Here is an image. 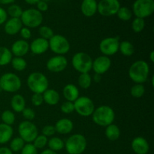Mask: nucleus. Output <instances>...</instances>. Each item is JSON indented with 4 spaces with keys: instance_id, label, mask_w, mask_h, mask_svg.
<instances>
[{
    "instance_id": "obj_12",
    "label": "nucleus",
    "mask_w": 154,
    "mask_h": 154,
    "mask_svg": "<svg viewBox=\"0 0 154 154\" xmlns=\"http://www.w3.org/2000/svg\"><path fill=\"white\" fill-rule=\"evenodd\" d=\"M120 39L118 37H107L99 43V51L106 57L114 56L119 51Z\"/></svg>"
},
{
    "instance_id": "obj_3",
    "label": "nucleus",
    "mask_w": 154,
    "mask_h": 154,
    "mask_svg": "<svg viewBox=\"0 0 154 154\" xmlns=\"http://www.w3.org/2000/svg\"><path fill=\"white\" fill-rule=\"evenodd\" d=\"M27 87L33 93L42 94L49 87V81L46 75L39 72L30 74L26 80Z\"/></svg>"
},
{
    "instance_id": "obj_22",
    "label": "nucleus",
    "mask_w": 154,
    "mask_h": 154,
    "mask_svg": "<svg viewBox=\"0 0 154 154\" xmlns=\"http://www.w3.org/2000/svg\"><path fill=\"white\" fill-rule=\"evenodd\" d=\"M63 95L66 101L74 102L80 96V91L76 85L68 84L63 87Z\"/></svg>"
},
{
    "instance_id": "obj_54",
    "label": "nucleus",
    "mask_w": 154,
    "mask_h": 154,
    "mask_svg": "<svg viewBox=\"0 0 154 154\" xmlns=\"http://www.w3.org/2000/svg\"><path fill=\"white\" fill-rule=\"evenodd\" d=\"M151 85L152 87H154V75H152L151 77Z\"/></svg>"
},
{
    "instance_id": "obj_6",
    "label": "nucleus",
    "mask_w": 154,
    "mask_h": 154,
    "mask_svg": "<svg viewBox=\"0 0 154 154\" xmlns=\"http://www.w3.org/2000/svg\"><path fill=\"white\" fill-rule=\"evenodd\" d=\"M93 59L85 52H78L72 58V67L80 74L89 73L92 70Z\"/></svg>"
},
{
    "instance_id": "obj_18",
    "label": "nucleus",
    "mask_w": 154,
    "mask_h": 154,
    "mask_svg": "<svg viewBox=\"0 0 154 154\" xmlns=\"http://www.w3.org/2000/svg\"><path fill=\"white\" fill-rule=\"evenodd\" d=\"M131 147L135 154H147L150 150L148 141L142 136L134 138L131 143Z\"/></svg>"
},
{
    "instance_id": "obj_24",
    "label": "nucleus",
    "mask_w": 154,
    "mask_h": 154,
    "mask_svg": "<svg viewBox=\"0 0 154 154\" xmlns=\"http://www.w3.org/2000/svg\"><path fill=\"white\" fill-rule=\"evenodd\" d=\"M13 135L14 129L12 126L0 123V144H5L10 142Z\"/></svg>"
},
{
    "instance_id": "obj_56",
    "label": "nucleus",
    "mask_w": 154,
    "mask_h": 154,
    "mask_svg": "<svg viewBox=\"0 0 154 154\" xmlns=\"http://www.w3.org/2000/svg\"><path fill=\"white\" fill-rule=\"evenodd\" d=\"M0 105H1V103H0Z\"/></svg>"
},
{
    "instance_id": "obj_34",
    "label": "nucleus",
    "mask_w": 154,
    "mask_h": 154,
    "mask_svg": "<svg viewBox=\"0 0 154 154\" xmlns=\"http://www.w3.org/2000/svg\"><path fill=\"white\" fill-rule=\"evenodd\" d=\"M131 96L135 99H140L145 93V87L143 84H135L130 89Z\"/></svg>"
},
{
    "instance_id": "obj_37",
    "label": "nucleus",
    "mask_w": 154,
    "mask_h": 154,
    "mask_svg": "<svg viewBox=\"0 0 154 154\" xmlns=\"http://www.w3.org/2000/svg\"><path fill=\"white\" fill-rule=\"evenodd\" d=\"M145 27V21L144 19L139 17H135L132 22V29L134 32L140 33L144 30Z\"/></svg>"
},
{
    "instance_id": "obj_45",
    "label": "nucleus",
    "mask_w": 154,
    "mask_h": 154,
    "mask_svg": "<svg viewBox=\"0 0 154 154\" xmlns=\"http://www.w3.org/2000/svg\"><path fill=\"white\" fill-rule=\"evenodd\" d=\"M20 34L21 38L23 40H29V39L31 38L32 37V32L30 30V29L27 28V27H22V29L20 31Z\"/></svg>"
},
{
    "instance_id": "obj_40",
    "label": "nucleus",
    "mask_w": 154,
    "mask_h": 154,
    "mask_svg": "<svg viewBox=\"0 0 154 154\" xmlns=\"http://www.w3.org/2000/svg\"><path fill=\"white\" fill-rule=\"evenodd\" d=\"M60 110L62 113L66 114H70L75 111V106H74V102L66 101L63 102L60 106Z\"/></svg>"
},
{
    "instance_id": "obj_19",
    "label": "nucleus",
    "mask_w": 154,
    "mask_h": 154,
    "mask_svg": "<svg viewBox=\"0 0 154 154\" xmlns=\"http://www.w3.org/2000/svg\"><path fill=\"white\" fill-rule=\"evenodd\" d=\"M56 132L60 135H68L72 132L74 129V123L69 118H61L56 122L55 125Z\"/></svg>"
},
{
    "instance_id": "obj_36",
    "label": "nucleus",
    "mask_w": 154,
    "mask_h": 154,
    "mask_svg": "<svg viewBox=\"0 0 154 154\" xmlns=\"http://www.w3.org/2000/svg\"><path fill=\"white\" fill-rule=\"evenodd\" d=\"M132 10L129 8L128 7H120L117 13V16L120 20L123 21H129L132 17Z\"/></svg>"
},
{
    "instance_id": "obj_39",
    "label": "nucleus",
    "mask_w": 154,
    "mask_h": 154,
    "mask_svg": "<svg viewBox=\"0 0 154 154\" xmlns=\"http://www.w3.org/2000/svg\"><path fill=\"white\" fill-rule=\"evenodd\" d=\"M48 138L43 135H38L33 141L32 144L37 150L44 149L48 145Z\"/></svg>"
},
{
    "instance_id": "obj_13",
    "label": "nucleus",
    "mask_w": 154,
    "mask_h": 154,
    "mask_svg": "<svg viewBox=\"0 0 154 154\" xmlns=\"http://www.w3.org/2000/svg\"><path fill=\"white\" fill-rule=\"evenodd\" d=\"M120 7L119 0H100L98 2L97 12L103 17L114 16L117 14Z\"/></svg>"
},
{
    "instance_id": "obj_31",
    "label": "nucleus",
    "mask_w": 154,
    "mask_h": 154,
    "mask_svg": "<svg viewBox=\"0 0 154 154\" xmlns=\"http://www.w3.org/2000/svg\"><path fill=\"white\" fill-rule=\"evenodd\" d=\"M93 80H92V76L89 73H83L80 74L79 77L78 78V84L80 87L84 90L90 88L91 86Z\"/></svg>"
},
{
    "instance_id": "obj_10",
    "label": "nucleus",
    "mask_w": 154,
    "mask_h": 154,
    "mask_svg": "<svg viewBox=\"0 0 154 154\" xmlns=\"http://www.w3.org/2000/svg\"><path fill=\"white\" fill-rule=\"evenodd\" d=\"M132 11L135 17L141 19L151 16L154 12V0H135Z\"/></svg>"
},
{
    "instance_id": "obj_44",
    "label": "nucleus",
    "mask_w": 154,
    "mask_h": 154,
    "mask_svg": "<svg viewBox=\"0 0 154 154\" xmlns=\"http://www.w3.org/2000/svg\"><path fill=\"white\" fill-rule=\"evenodd\" d=\"M56 133L55 127L52 125H47L43 127L42 130V135H45L47 138L48 137H53Z\"/></svg>"
},
{
    "instance_id": "obj_52",
    "label": "nucleus",
    "mask_w": 154,
    "mask_h": 154,
    "mask_svg": "<svg viewBox=\"0 0 154 154\" xmlns=\"http://www.w3.org/2000/svg\"><path fill=\"white\" fill-rule=\"evenodd\" d=\"M26 3L29 5H36L38 2L40 0H24Z\"/></svg>"
},
{
    "instance_id": "obj_17",
    "label": "nucleus",
    "mask_w": 154,
    "mask_h": 154,
    "mask_svg": "<svg viewBox=\"0 0 154 154\" xmlns=\"http://www.w3.org/2000/svg\"><path fill=\"white\" fill-rule=\"evenodd\" d=\"M10 51L14 57H23L29 51V44L27 41L19 39L12 44Z\"/></svg>"
},
{
    "instance_id": "obj_28",
    "label": "nucleus",
    "mask_w": 154,
    "mask_h": 154,
    "mask_svg": "<svg viewBox=\"0 0 154 154\" xmlns=\"http://www.w3.org/2000/svg\"><path fill=\"white\" fill-rule=\"evenodd\" d=\"M119 51L125 57H131L135 53V47L129 41H123L120 42Z\"/></svg>"
},
{
    "instance_id": "obj_4",
    "label": "nucleus",
    "mask_w": 154,
    "mask_h": 154,
    "mask_svg": "<svg viewBox=\"0 0 154 154\" xmlns=\"http://www.w3.org/2000/svg\"><path fill=\"white\" fill-rule=\"evenodd\" d=\"M87 147V140L82 134L70 135L65 141V147L69 154H82Z\"/></svg>"
},
{
    "instance_id": "obj_53",
    "label": "nucleus",
    "mask_w": 154,
    "mask_h": 154,
    "mask_svg": "<svg viewBox=\"0 0 154 154\" xmlns=\"http://www.w3.org/2000/svg\"><path fill=\"white\" fill-rule=\"evenodd\" d=\"M149 59H150V62H151L152 63H154V51H151L150 54H149Z\"/></svg>"
},
{
    "instance_id": "obj_49",
    "label": "nucleus",
    "mask_w": 154,
    "mask_h": 154,
    "mask_svg": "<svg viewBox=\"0 0 154 154\" xmlns=\"http://www.w3.org/2000/svg\"><path fill=\"white\" fill-rule=\"evenodd\" d=\"M92 80L94 81L95 83L98 84V83L102 81V78H101V75H98V74H95L93 78H92Z\"/></svg>"
},
{
    "instance_id": "obj_2",
    "label": "nucleus",
    "mask_w": 154,
    "mask_h": 154,
    "mask_svg": "<svg viewBox=\"0 0 154 154\" xmlns=\"http://www.w3.org/2000/svg\"><path fill=\"white\" fill-rule=\"evenodd\" d=\"M92 120L95 124L102 127H106L114 123L115 112L111 106L101 105L95 108L92 114Z\"/></svg>"
},
{
    "instance_id": "obj_47",
    "label": "nucleus",
    "mask_w": 154,
    "mask_h": 154,
    "mask_svg": "<svg viewBox=\"0 0 154 154\" xmlns=\"http://www.w3.org/2000/svg\"><path fill=\"white\" fill-rule=\"evenodd\" d=\"M8 16V15L7 11L3 8L0 7V26L5 24V23L7 21Z\"/></svg>"
},
{
    "instance_id": "obj_35",
    "label": "nucleus",
    "mask_w": 154,
    "mask_h": 154,
    "mask_svg": "<svg viewBox=\"0 0 154 154\" xmlns=\"http://www.w3.org/2000/svg\"><path fill=\"white\" fill-rule=\"evenodd\" d=\"M7 11L8 15L11 17V18H20L23 10L20 5L17 4H11L8 8Z\"/></svg>"
},
{
    "instance_id": "obj_21",
    "label": "nucleus",
    "mask_w": 154,
    "mask_h": 154,
    "mask_svg": "<svg viewBox=\"0 0 154 154\" xmlns=\"http://www.w3.org/2000/svg\"><path fill=\"white\" fill-rule=\"evenodd\" d=\"M98 2L96 0H83L81 11L87 17H91L97 13Z\"/></svg>"
},
{
    "instance_id": "obj_27",
    "label": "nucleus",
    "mask_w": 154,
    "mask_h": 154,
    "mask_svg": "<svg viewBox=\"0 0 154 154\" xmlns=\"http://www.w3.org/2000/svg\"><path fill=\"white\" fill-rule=\"evenodd\" d=\"M48 149L54 152H58L63 150L65 147V142L61 138L57 136L51 137L48 141Z\"/></svg>"
},
{
    "instance_id": "obj_25",
    "label": "nucleus",
    "mask_w": 154,
    "mask_h": 154,
    "mask_svg": "<svg viewBox=\"0 0 154 154\" xmlns=\"http://www.w3.org/2000/svg\"><path fill=\"white\" fill-rule=\"evenodd\" d=\"M11 107L14 112L21 113L26 108V99L21 94H15L11 99Z\"/></svg>"
},
{
    "instance_id": "obj_48",
    "label": "nucleus",
    "mask_w": 154,
    "mask_h": 154,
    "mask_svg": "<svg viewBox=\"0 0 154 154\" xmlns=\"http://www.w3.org/2000/svg\"><path fill=\"white\" fill-rule=\"evenodd\" d=\"M0 154H13V152L10 150L9 147H0Z\"/></svg>"
},
{
    "instance_id": "obj_14",
    "label": "nucleus",
    "mask_w": 154,
    "mask_h": 154,
    "mask_svg": "<svg viewBox=\"0 0 154 154\" xmlns=\"http://www.w3.org/2000/svg\"><path fill=\"white\" fill-rule=\"evenodd\" d=\"M69 62L65 56L56 55L51 57L46 63V67L52 73H60L67 68Z\"/></svg>"
},
{
    "instance_id": "obj_15",
    "label": "nucleus",
    "mask_w": 154,
    "mask_h": 154,
    "mask_svg": "<svg viewBox=\"0 0 154 154\" xmlns=\"http://www.w3.org/2000/svg\"><path fill=\"white\" fill-rule=\"evenodd\" d=\"M112 62L108 57L106 56H99L93 60V66L92 70H93L95 74L98 75H104L111 69Z\"/></svg>"
},
{
    "instance_id": "obj_42",
    "label": "nucleus",
    "mask_w": 154,
    "mask_h": 154,
    "mask_svg": "<svg viewBox=\"0 0 154 154\" xmlns=\"http://www.w3.org/2000/svg\"><path fill=\"white\" fill-rule=\"evenodd\" d=\"M20 154H38V150L35 147L32 143H27L21 150Z\"/></svg>"
},
{
    "instance_id": "obj_43",
    "label": "nucleus",
    "mask_w": 154,
    "mask_h": 154,
    "mask_svg": "<svg viewBox=\"0 0 154 154\" xmlns=\"http://www.w3.org/2000/svg\"><path fill=\"white\" fill-rule=\"evenodd\" d=\"M31 102L32 105L35 107H39L44 103V99L42 94L39 93H33L31 97Z\"/></svg>"
},
{
    "instance_id": "obj_29",
    "label": "nucleus",
    "mask_w": 154,
    "mask_h": 154,
    "mask_svg": "<svg viewBox=\"0 0 154 154\" xmlns=\"http://www.w3.org/2000/svg\"><path fill=\"white\" fill-rule=\"evenodd\" d=\"M13 58L10 49L6 47H0V66H5L10 64Z\"/></svg>"
},
{
    "instance_id": "obj_23",
    "label": "nucleus",
    "mask_w": 154,
    "mask_h": 154,
    "mask_svg": "<svg viewBox=\"0 0 154 154\" xmlns=\"http://www.w3.org/2000/svg\"><path fill=\"white\" fill-rule=\"evenodd\" d=\"M42 96H43L44 102L51 106L57 105L60 100V93L54 89L48 88L42 93Z\"/></svg>"
},
{
    "instance_id": "obj_30",
    "label": "nucleus",
    "mask_w": 154,
    "mask_h": 154,
    "mask_svg": "<svg viewBox=\"0 0 154 154\" xmlns=\"http://www.w3.org/2000/svg\"><path fill=\"white\" fill-rule=\"evenodd\" d=\"M11 64L14 70L17 72H23L27 67V62L23 57H13L11 61Z\"/></svg>"
},
{
    "instance_id": "obj_33",
    "label": "nucleus",
    "mask_w": 154,
    "mask_h": 154,
    "mask_svg": "<svg viewBox=\"0 0 154 154\" xmlns=\"http://www.w3.org/2000/svg\"><path fill=\"white\" fill-rule=\"evenodd\" d=\"M25 144V141L22 138H20L19 136L15 137L10 141V147L9 148L12 152L17 153V152L21 151Z\"/></svg>"
},
{
    "instance_id": "obj_41",
    "label": "nucleus",
    "mask_w": 154,
    "mask_h": 154,
    "mask_svg": "<svg viewBox=\"0 0 154 154\" xmlns=\"http://www.w3.org/2000/svg\"><path fill=\"white\" fill-rule=\"evenodd\" d=\"M22 115L25 120H28V121H32L35 117V112L34 110L31 108H26V107L24 108L23 111H22Z\"/></svg>"
},
{
    "instance_id": "obj_46",
    "label": "nucleus",
    "mask_w": 154,
    "mask_h": 154,
    "mask_svg": "<svg viewBox=\"0 0 154 154\" xmlns=\"http://www.w3.org/2000/svg\"><path fill=\"white\" fill-rule=\"evenodd\" d=\"M37 6V10H38L40 12H45L48 10V5L46 2H44L42 0H40L36 4Z\"/></svg>"
},
{
    "instance_id": "obj_1",
    "label": "nucleus",
    "mask_w": 154,
    "mask_h": 154,
    "mask_svg": "<svg viewBox=\"0 0 154 154\" xmlns=\"http://www.w3.org/2000/svg\"><path fill=\"white\" fill-rule=\"evenodd\" d=\"M150 74L148 63L142 60L134 62L130 66L128 72L129 78L135 84H143L147 81Z\"/></svg>"
},
{
    "instance_id": "obj_16",
    "label": "nucleus",
    "mask_w": 154,
    "mask_h": 154,
    "mask_svg": "<svg viewBox=\"0 0 154 154\" xmlns=\"http://www.w3.org/2000/svg\"><path fill=\"white\" fill-rule=\"evenodd\" d=\"M49 50L48 40L39 37L29 44V51L34 55H42Z\"/></svg>"
},
{
    "instance_id": "obj_38",
    "label": "nucleus",
    "mask_w": 154,
    "mask_h": 154,
    "mask_svg": "<svg viewBox=\"0 0 154 154\" xmlns=\"http://www.w3.org/2000/svg\"><path fill=\"white\" fill-rule=\"evenodd\" d=\"M38 33L40 35V37L42 38H45L46 40L49 41L51 38L54 36V32L51 27L48 26H41L38 29Z\"/></svg>"
},
{
    "instance_id": "obj_11",
    "label": "nucleus",
    "mask_w": 154,
    "mask_h": 154,
    "mask_svg": "<svg viewBox=\"0 0 154 154\" xmlns=\"http://www.w3.org/2000/svg\"><path fill=\"white\" fill-rule=\"evenodd\" d=\"M75 111L78 115L83 117H88L92 116L95 110V104L90 98L87 96H79L74 102Z\"/></svg>"
},
{
    "instance_id": "obj_20",
    "label": "nucleus",
    "mask_w": 154,
    "mask_h": 154,
    "mask_svg": "<svg viewBox=\"0 0 154 154\" xmlns=\"http://www.w3.org/2000/svg\"><path fill=\"white\" fill-rule=\"evenodd\" d=\"M22 27L23 23L20 18H10L5 23L4 30L8 35H15L20 32Z\"/></svg>"
},
{
    "instance_id": "obj_26",
    "label": "nucleus",
    "mask_w": 154,
    "mask_h": 154,
    "mask_svg": "<svg viewBox=\"0 0 154 154\" xmlns=\"http://www.w3.org/2000/svg\"><path fill=\"white\" fill-rule=\"evenodd\" d=\"M105 135L106 138H108L109 141H115L120 138V129L114 123L109 125V126L105 127Z\"/></svg>"
},
{
    "instance_id": "obj_7",
    "label": "nucleus",
    "mask_w": 154,
    "mask_h": 154,
    "mask_svg": "<svg viewBox=\"0 0 154 154\" xmlns=\"http://www.w3.org/2000/svg\"><path fill=\"white\" fill-rule=\"evenodd\" d=\"M23 25L29 29L38 28L43 22V14L36 8H28L23 11L20 17Z\"/></svg>"
},
{
    "instance_id": "obj_9",
    "label": "nucleus",
    "mask_w": 154,
    "mask_h": 154,
    "mask_svg": "<svg viewBox=\"0 0 154 154\" xmlns=\"http://www.w3.org/2000/svg\"><path fill=\"white\" fill-rule=\"evenodd\" d=\"M48 42H49V49L56 55L64 56L70 51V42L62 35H54V36L48 41Z\"/></svg>"
},
{
    "instance_id": "obj_32",
    "label": "nucleus",
    "mask_w": 154,
    "mask_h": 154,
    "mask_svg": "<svg viewBox=\"0 0 154 154\" xmlns=\"http://www.w3.org/2000/svg\"><path fill=\"white\" fill-rule=\"evenodd\" d=\"M1 120L2 123H5L8 126H12L15 123L16 116L14 111L10 110H5L1 114Z\"/></svg>"
},
{
    "instance_id": "obj_51",
    "label": "nucleus",
    "mask_w": 154,
    "mask_h": 154,
    "mask_svg": "<svg viewBox=\"0 0 154 154\" xmlns=\"http://www.w3.org/2000/svg\"><path fill=\"white\" fill-rule=\"evenodd\" d=\"M40 154H57V152H54L50 149H45Z\"/></svg>"
},
{
    "instance_id": "obj_50",
    "label": "nucleus",
    "mask_w": 154,
    "mask_h": 154,
    "mask_svg": "<svg viewBox=\"0 0 154 154\" xmlns=\"http://www.w3.org/2000/svg\"><path fill=\"white\" fill-rule=\"evenodd\" d=\"M15 0H0L1 5H11L14 4Z\"/></svg>"
},
{
    "instance_id": "obj_5",
    "label": "nucleus",
    "mask_w": 154,
    "mask_h": 154,
    "mask_svg": "<svg viewBox=\"0 0 154 154\" xmlns=\"http://www.w3.org/2000/svg\"><path fill=\"white\" fill-rule=\"evenodd\" d=\"M22 87V81L17 75L7 72L0 76V90L5 93H15Z\"/></svg>"
},
{
    "instance_id": "obj_8",
    "label": "nucleus",
    "mask_w": 154,
    "mask_h": 154,
    "mask_svg": "<svg viewBox=\"0 0 154 154\" xmlns=\"http://www.w3.org/2000/svg\"><path fill=\"white\" fill-rule=\"evenodd\" d=\"M20 138H22L25 143H32L38 135V129L37 126L32 121L23 120L20 122L17 128Z\"/></svg>"
},
{
    "instance_id": "obj_55",
    "label": "nucleus",
    "mask_w": 154,
    "mask_h": 154,
    "mask_svg": "<svg viewBox=\"0 0 154 154\" xmlns=\"http://www.w3.org/2000/svg\"><path fill=\"white\" fill-rule=\"evenodd\" d=\"M42 1H44V2H48V1H50V0H42Z\"/></svg>"
}]
</instances>
